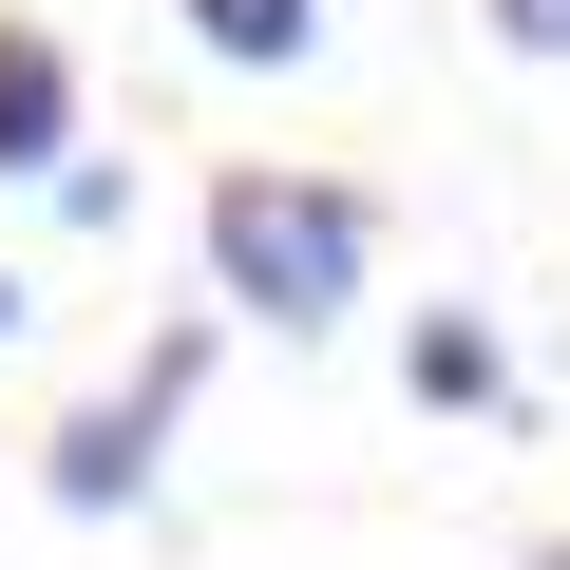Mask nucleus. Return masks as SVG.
I'll use <instances>...</instances> for the list:
<instances>
[{
    "label": "nucleus",
    "mask_w": 570,
    "mask_h": 570,
    "mask_svg": "<svg viewBox=\"0 0 570 570\" xmlns=\"http://www.w3.org/2000/svg\"><path fill=\"white\" fill-rule=\"evenodd\" d=\"M400 381H419V419H494V400H513V362H494V324H475V305H438V324L400 343Z\"/></svg>",
    "instance_id": "20e7f679"
},
{
    "label": "nucleus",
    "mask_w": 570,
    "mask_h": 570,
    "mask_svg": "<svg viewBox=\"0 0 570 570\" xmlns=\"http://www.w3.org/2000/svg\"><path fill=\"white\" fill-rule=\"evenodd\" d=\"M190 381H209V324H171L115 400H77V419H58V456H39V475H58V513H134V494H153V438H171V400H190Z\"/></svg>",
    "instance_id": "f03ea898"
},
{
    "label": "nucleus",
    "mask_w": 570,
    "mask_h": 570,
    "mask_svg": "<svg viewBox=\"0 0 570 570\" xmlns=\"http://www.w3.org/2000/svg\"><path fill=\"white\" fill-rule=\"evenodd\" d=\"M209 305L324 343L362 305V190H324V171H209Z\"/></svg>",
    "instance_id": "f257e3e1"
},
{
    "label": "nucleus",
    "mask_w": 570,
    "mask_h": 570,
    "mask_svg": "<svg viewBox=\"0 0 570 570\" xmlns=\"http://www.w3.org/2000/svg\"><path fill=\"white\" fill-rule=\"evenodd\" d=\"M190 39H209L228 77H305V58H324V0H190Z\"/></svg>",
    "instance_id": "39448f33"
},
{
    "label": "nucleus",
    "mask_w": 570,
    "mask_h": 570,
    "mask_svg": "<svg viewBox=\"0 0 570 570\" xmlns=\"http://www.w3.org/2000/svg\"><path fill=\"white\" fill-rule=\"evenodd\" d=\"M77 153V58L39 20H0V171H58Z\"/></svg>",
    "instance_id": "7ed1b4c3"
},
{
    "label": "nucleus",
    "mask_w": 570,
    "mask_h": 570,
    "mask_svg": "<svg viewBox=\"0 0 570 570\" xmlns=\"http://www.w3.org/2000/svg\"><path fill=\"white\" fill-rule=\"evenodd\" d=\"M20 324H39V285H20V266H0V343H20Z\"/></svg>",
    "instance_id": "0eeeda50"
},
{
    "label": "nucleus",
    "mask_w": 570,
    "mask_h": 570,
    "mask_svg": "<svg viewBox=\"0 0 570 570\" xmlns=\"http://www.w3.org/2000/svg\"><path fill=\"white\" fill-rule=\"evenodd\" d=\"M475 20H494L513 58H570V0H475Z\"/></svg>",
    "instance_id": "423d86ee"
}]
</instances>
